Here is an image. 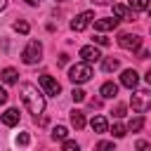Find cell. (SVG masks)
Instances as JSON below:
<instances>
[{"label":"cell","mask_w":151,"mask_h":151,"mask_svg":"<svg viewBox=\"0 0 151 151\" xmlns=\"http://www.w3.org/2000/svg\"><path fill=\"white\" fill-rule=\"evenodd\" d=\"M19 92H21V101L26 104L28 113H33V116L38 118V116L45 111V97H42V92H40L33 83H21Z\"/></svg>","instance_id":"obj_1"},{"label":"cell","mask_w":151,"mask_h":151,"mask_svg":"<svg viewBox=\"0 0 151 151\" xmlns=\"http://www.w3.org/2000/svg\"><path fill=\"white\" fill-rule=\"evenodd\" d=\"M90 78H92V66H90L87 61L73 64V66L68 68V80H71L73 85H83V83H87Z\"/></svg>","instance_id":"obj_2"},{"label":"cell","mask_w":151,"mask_h":151,"mask_svg":"<svg viewBox=\"0 0 151 151\" xmlns=\"http://www.w3.org/2000/svg\"><path fill=\"white\" fill-rule=\"evenodd\" d=\"M130 106H132V111H137V113L149 111V109H151V90H137V92L130 97Z\"/></svg>","instance_id":"obj_3"},{"label":"cell","mask_w":151,"mask_h":151,"mask_svg":"<svg viewBox=\"0 0 151 151\" xmlns=\"http://www.w3.org/2000/svg\"><path fill=\"white\" fill-rule=\"evenodd\" d=\"M40 59H42V45H40V40H28V45L21 52V61L24 64H38Z\"/></svg>","instance_id":"obj_4"},{"label":"cell","mask_w":151,"mask_h":151,"mask_svg":"<svg viewBox=\"0 0 151 151\" xmlns=\"http://www.w3.org/2000/svg\"><path fill=\"white\" fill-rule=\"evenodd\" d=\"M40 87L45 90V94H52V97H57V94L61 92V85H59L52 76H47V73L40 76Z\"/></svg>","instance_id":"obj_5"},{"label":"cell","mask_w":151,"mask_h":151,"mask_svg":"<svg viewBox=\"0 0 151 151\" xmlns=\"http://www.w3.org/2000/svg\"><path fill=\"white\" fill-rule=\"evenodd\" d=\"M92 19H94V14H92V12H80V14L71 21V28H73L76 33H78V31H85V28L92 24Z\"/></svg>","instance_id":"obj_6"},{"label":"cell","mask_w":151,"mask_h":151,"mask_svg":"<svg viewBox=\"0 0 151 151\" xmlns=\"http://www.w3.org/2000/svg\"><path fill=\"white\" fill-rule=\"evenodd\" d=\"M118 45L123 47V50H139V45H142V38L139 35H132V33H123L120 38H118Z\"/></svg>","instance_id":"obj_7"},{"label":"cell","mask_w":151,"mask_h":151,"mask_svg":"<svg viewBox=\"0 0 151 151\" xmlns=\"http://www.w3.org/2000/svg\"><path fill=\"white\" fill-rule=\"evenodd\" d=\"M80 57H83V61H87V64H97V61L101 59V52H99L94 45H85V47H80Z\"/></svg>","instance_id":"obj_8"},{"label":"cell","mask_w":151,"mask_h":151,"mask_svg":"<svg viewBox=\"0 0 151 151\" xmlns=\"http://www.w3.org/2000/svg\"><path fill=\"white\" fill-rule=\"evenodd\" d=\"M120 85H125L127 90L137 87V85H139V76H137V71H134V68H127V71H123V76H120Z\"/></svg>","instance_id":"obj_9"},{"label":"cell","mask_w":151,"mask_h":151,"mask_svg":"<svg viewBox=\"0 0 151 151\" xmlns=\"http://www.w3.org/2000/svg\"><path fill=\"white\" fill-rule=\"evenodd\" d=\"M118 17H106V19H94V28L97 31H111V28H116L118 26Z\"/></svg>","instance_id":"obj_10"},{"label":"cell","mask_w":151,"mask_h":151,"mask_svg":"<svg viewBox=\"0 0 151 151\" xmlns=\"http://www.w3.org/2000/svg\"><path fill=\"white\" fill-rule=\"evenodd\" d=\"M19 109H7L2 116H0V120H2V125H7V127H14L17 123H19Z\"/></svg>","instance_id":"obj_11"},{"label":"cell","mask_w":151,"mask_h":151,"mask_svg":"<svg viewBox=\"0 0 151 151\" xmlns=\"http://www.w3.org/2000/svg\"><path fill=\"white\" fill-rule=\"evenodd\" d=\"M113 14H116L118 19L132 21V7H125V5H120V2H116V5H113Z\"/></svg>","instance_id":"obj_12"},{"label":"cell","mask_w":151,"mask_h":151,"mask_svg":"<svg viewBox=\"0 0 151 151\" xmlns=\"http://www.w3.org/2000/svg\"><path fill=\"white\" fill-rule=\"evenodd\" d=\"M99 92H101V97H104V99H116V97H118V85L109 80V83H104V85H101V90H99Z\"/></svg>","instance_id":"obj_13"},{"label":"cell","mask_w":151,"mask_h":151,"mask_svg":"<svg viewBox=\"0 0 151 151\" xmlns=\"http://www.w3.org/2000/svg\"><path fill=\"white\" fill-rule=\"evenodd\" d=\"M90 127H92L94 132H99V134H101V132H109V123H106L104 116H94V118L90 120Z\"/></svg>","instance_id":"obj_14"},{"label":"cell","mask_w":151,"mask_h":151,"mask_svg":"<svg viewBox=\"0 0 151 151\" xmlns=\"http://www.w3.org/2000/svg\"><path fill=\"white\" fill-rule=\"evenodd\" d=\"M71 125H73L76 130H83V127H85V113L78 111V109H73V111H71Z\"/></svg>","instance_id":"obj_15"},{"label":"cell","mask_w":151,"mask_h":151,"mask_svg":"<svg viewBox=\"0 0 151 151\" xmlns=\"http://www.w3.org/2000/svg\"><path fill=\"white\" fill-rule=\"evenodd\" d=\"M0 78H2V83H7V85H14V83L19 80V73H17V68H2Z\"/></svg>","instance_id":"obj_16"},{"label":"cell","mask_w":151,"mask_h":151,"mask_svg":"<svg viewBox=\"0 0 151 151\" xmlns=\"http://www.w3.org/2000/svg\"><path fill=\"white\" fill-rule=\"evenodd\" d=\"M118 66H120V61H118V59H113V57H109V59H104V61H101V68H104L106 73L118 71Z\"/></svg>","instance_id":"obj_17"},{"label":"cell","mask_w":151,"mask_h":151,"mask_svg":"<svg viewBox=\"0 0 151 151\" xmlns=\"http://www.w3.org/2000/svg\"><path fill=\"white\" fill-rule=\"evenodd\" d=\"M66 134H68V130H66L64 125H57V127L52 130V139H54V142H64Z\"/></svg>","instance_id":"obj_18"},{"label":"cell","mask_w":151,"mask_h":151,"mask_svg":"<svg viewBox=\"0 0 151 151\" xmlns=\"http://www.w3.org/2000/svg\"><path fill=\"white\" fill-rule=\"evenodd\" d=\"M142 127H144V118H142V116L132 118V120H130V125H127V130H130V132H139Z\"/></svg>","instance_id":"obj_19"},{"label":"cell","mask_w":151,"mask_h":151,"mask_svg":"<svg viewBox=\"0 0 151 151\" xmlns=\"http://www.w3.org/2000/svg\"><path fill=\"white\" fill-rule=\"evenodd\" d=\"M130 7H132V12H142L149 7V0H130Z\"/></svg>","instance_id":"obj_20"},{"label":"cell","mask_w":151,"mask_h":151,"mask_svg":"<svg viewBox=\"0 0 151 151\" xmlns=\"http://www.w3.org/2000/svg\"><path fill=\"white\" fill-rule=\"evenodd\" d=\"M125 132H127V127H125V125H120V123H116V125H113V130H111V134H113L116 139L125 137Z\"/></svg>","instance_id":"obj_21"},{"label":"cell","mask_w":151,"mask_h":151,"mask_svg":"<svg viewBox=\"0 0 151 151\" xmlns=\"http://www.w3.org/2000/svg\"><path fill=\"white\" fill-rule=\"evenodd\" d=\"M28 28H31V26H28V21H14V31H17V33H24V35H26V33H28Z\"/></svg>","instance_id":"obj_22"},{"label":"cell","mask_w":151,"mask_h":151,"mask_svg":"<svg viewBox=\"0 0 151 151\" xmlns=\"http://www.w3.org/2000/svg\"><path fill=\"white\" fill-rule=\"evenodd\" d=\"M71 97H73V101H85V92H83L80 87H73V92H71Z\"/></svg>","instance_id":"obj_23"},{"label":"cell","mask_w":151,"mask_h":151,"mask_svg":"<svg viewBox=\"0 0 151 151\" xmlns=\"http://www.w3.org/2000/svg\"><path fill=\"white\" fill-rule=\"evenodd\" d=\"M64 151H78V142H71V139H64Z\"/></svg>","instance_id":"obj_24"},{"label":"cell","mask_w":151,"mask_h":151,"mask_svg":"<svg viewBox=\"0 0 151 151\" xmlns=\"http://www.w3.org/2000/svg\"><path fill=\"white\" fill-rule=\"evenodd\" d=\"M111 113H113L116 118H123V116H125V104H118V106H116Z\"/></svg>","instance_id":"obj_25"},{"label":"cell","mask_w":151,"mask_h":151,"mask_svg":"<svg viewBox=\"0 0 151 151\" xmlns=\"http://www.w3.org/2000/svg\"><path fill=\"white\" fill-rule=\"evenodd\" d=\"M28 142H31V137H28V134H26V132H21V134H19V137H17V144H21V146H26V144H28Z\"/></svg>","instance_id":"obj_26"},{"label":"cell","mask_w":151,"mask_h":151,"mask_svg":"<svg viewBox=\"0 0 151 151\" xmlns=\"http://www.w3.org/2000/svg\"><path fill=\"white\" fill-rule=\"evenodd\" d=\"M92 40H94V42H97V45H104V47H106V45H109V38H104V35H94V38H92Z\"/></svg>","instance_id":"obj_27"},{"label":"cell","mask_w":151,"mask_h":151,"mask_svg":"<svg viewBox=\"0 0 151 151\" xmlns=\"http://www.w3.org/2000/svg\"><path fill=\"white\" fill-rule=\"evenodd\" d=\"M97 149H101V151H106V149H113V142H99V144H97Z\"/></svg>","instance_id":"obj_28"},{"label":"cell","mask_w":151,"mask_h":151,"mask_svg":"<svg viewBox=\"0 0 151 151\" xmlns=\"http://www.w3.org/2000/svg\"><path fill=\"white\" fill-rule=\"evenodd\" d=\"M5 101H7V90L0 87V104H5Z\"/></svg>","instance_id":"obj_29"},{"label":"cell","mask_w":151,"mask_h":151,"mask_svg":"<svg viewBox=\"0 0 151 151\" xmlns=\"http://www.w3.org/2000/svg\"><path fill=\"white\" fill-rule=\"evenodd\" d=\"M68 61V54H59V64H66Z\"/></svg>","instance_id":"obj_30"},{"label":"cell","mask_w":151,"mask_h":151,"mask_svg":"<svg viewBox=\"0 0 151 151\" xmlns=\"http://www.w3.org/2000/svg\"><path fill=\"white\" fill-rule=\"evenodd\" d=\"M137 149H149V144H146V142H142V139H139V142H137Z\"/></svg>","instance_id":"obj_31"},{"label":"cell","mask_w":151,"mask_h":151,"mask_svg":"<svg viewBox=\"0 0 151 151\" xmlns=\"http://www.w3.org/2000/svg\"><path fill=\"white\" fill-rule=\"evenodd\" d=\"M5 7H7V0H0V12H2Z\"/></svg>","instance_id":"obj_32"},{"label":"cell","mask_w":151,"mask_h":151,"mask_svg":"<svg viewBox=\"0 0 151 151\" xmlns=\"http://www.w3.org/2000/svg\"><path fill=\"white\" fill-rule=\"evenodd\" d=\"M146 83H149V85H151V68H149V71H146Z\"/></svg>","instance_id":"obj_33"},{"label":"cell","mask_w":151,"mask_h":151,"mask_svg":"<svg viewBox=\"0 0 151 151\" xmlns=\"http://www.w3.org/2000/svg\"><path fill=\"white\" fill-rule=\"evenodd\" d=\"M26 2H28V5H38L40 0H26Z\"/></svg>","instance_id":"obj_34"},{"label":"cell","mask_w":151,"mask_h":151,"mask_svg":"<svg viewBox=\"0 0 151 151\" xmlns=\"http://www.w3.org/2000/svg\"><path fill=\"white\" fill-rule=\"evenodd\" d=\"M94 2H99V5H104V2H109V0H94Z\"/></svg>","instance_id":"obj_35"},{"label":"cell","mask_w":151,"mask_h":151,"mask_svg":"<svg viewBox=\"0 0 151 151\" xmlns=\"http://www.w3.org/2000/svg\"><path fill=\"white\" fill-rule=\"evenodd\" d=\"M146 12H149V17H151V5H149V7H146Z\"/></svg>","instance_id":"obj_36"}]
</instances>
